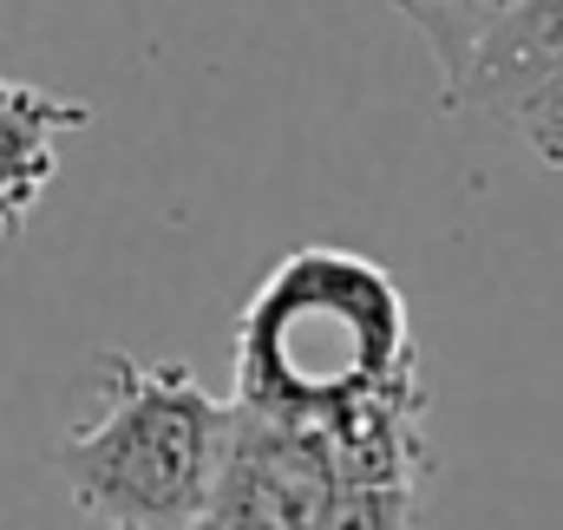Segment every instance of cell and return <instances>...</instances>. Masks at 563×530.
<instances>
[{"label": "cell", "mask_w": 563, "mask_h": 530, "mask_svg": "<svg viewBox=\"0 0 563 530\" xmlns=\"http://www.w3.org/2000/svg\"><path fill=\"white\" fill-rule=\"evenodd\" d=\"M230 361H236V406L314 419L420 367L413 308L374 256L308 243L282 256L243 301Z\"/></svg>", "instance_id": "1"}, {"label": "cell", "mask_w": 563, "mask_h": 530, "mask_svg": "<svg viewBox=\"0 0 563 530\" xmlns=\"http://www.w3.org/2000/svg\"><path fill=\"white\" fill-rule=\"evenodd\" d=\"M99 412L53 445V472L99 530H190L210 511L230 399H217L197 367L144 361L106 347Z\"/></svg>", "instance_id": "2"}, {"label": "cell", "mask_w": 563, "mask_h": 530, "mask_svg": "<svg viewBox=\"0 0 563 530\" xmlns=\"http://www.w3.org/2000/svg\"><path fill=\"white\" fill-rule=\"evenodd\" d=\"M321 452L334 485H380V492H426L432 485V439H426L420 367L314 412Z\"/></svg>", "instance_id": "3"}, {"label": "cell", "mask_w": 563, "mask_h": 530, "mask_svg": "<svg viewBox=\"0 0 563 530\" xmlns=\"http://www.w3.org/2000/svg\"><path fill=\"white\" fill-rule=\"evenodd\" d=\"M86 125H92V106L0 73V243L26 230V217L40 210L59 170V137L86 132Z\"/></svg>", "instance_id": "4"}, {"label": "cell", "mask_w": 563, "mask_h": 530, "mask_svg": "<svg viewBox=\"0 0 563 530\" xmlns=\"http://www.w3.org/2000/svg\"><path fill=\"white\" fill-rule=\"evenodd\" d=\"M558 59H563V0H531V7H518L498 33H485V46L465 59V73H459V86L445 92V106H452V112H485L492 99H505L511 86L538 79V73L558 66Z\"/></svg>", "instance_id": "5"}, {"label": "cell", "mask_w": 563, "mask_h": 530, "mask_svg": "<svg viewBox=\"0 0 563 530\" xmlns=\"http://www.w3.org/2000/svg\"><path fill=\"white\" fill-rule=\"evenodd\" d=\"M518 7H531V0H394V13L420 33L439 66V99L459 86V73L485 46V33H498Z\"/></svg>", "instance_id": "6"}, {"label": "cell", "mask_w": 563, "mask_h": 530, "mask_svg": "<svg viewBox=\"0 0 563 530\" xmlns=\"http://www.w3.org/2000/svg\"><path fill=\"white\" fill-rule=\"evenodd\" d=\"M485 112L505 119V125L518 132V144H525L544 170H563V59L558 66H544L538 79L511 86L505 99H492Z\"/></svg>", "instance_id": "7"}, {"label": "cell", "mask_w": 563, "mask_h": 530, "mask_svg": "<svg viewBox=\"0 0 563 530\" xmlns=\"http://www.w3.org/2000/svg\"><path fill=\"white\" fill-rule=\"evenodd\" d=\"M420 492H380V485H334L308 530H413Z\"/></svg>", "instance_id": "8"}, {"label": "cell", "mask_w": 563, "mask_h": 530, "mask_svg": "<svg viewBox=\"0 0 563 530\" xmlns=\"http://www.w3.org/2000/svg\"><path fill=\"white\" fill-rule=\"evenodd\" d=\"M190 530H276V525H256V518H230V511H203Z\"/></svg>", "instance_id": "9"}]
</instances>
